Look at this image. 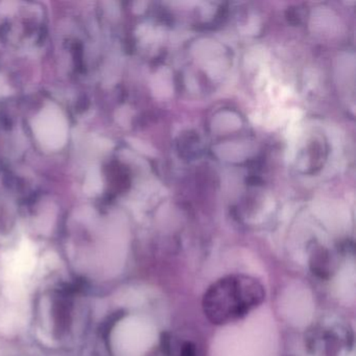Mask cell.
Returning a JSON list of instances; mask_svg holds the SVG:
<instances>
[{"instance_id": "1", "label": "cell", "mask_w": 356, "mask_h": 356, "mask_svg": "<svg viewBox=\"0 0 356 356\" xmlns=\"http://www.w3.org/2000/svg\"><path fill=\"white\" fill-rule=\"evenodd\" d=\"M265 287L254 277L233 274L215 281L203 297V311L215 325H226L243 319L263 304Z\"/></svg>"}, {"instance_id": "2", "label": "cell", "mask_w": 356, "mask_h": 356, "mask_svg": "<svg viewBox=\"0 0 356 356\" xmlns=\"http://www.w3.org/2000/svg\"><path fill=\"white\" fill-rule=\"evenodd\" d=\"M181 356H196V348L191 343L185 344Z\"/></svg>"}]
</instances>
